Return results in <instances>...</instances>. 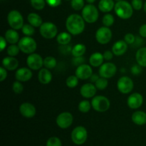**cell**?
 <instances>
[{"label": "cell", "mask_w": 146, "mask_h": 146, "mask_svg": "<svg viewBox=\"0 0 146 146\" xmlns=\"http://www.w3.org/2000/svg\"><path fill=\"white\" fill-rule=\"evenodd\" d=\"M85 22L82 16L77 14H72L67 17L66 27L68 32L72 35H79L84 31Z\"/></svg>", "instance_id": "obj_1"}, {"label": "cell", "mask_w": 146, "mask_h": 146, "mask_svg": "<svg viewBox=\"0 0 146 146\" xmlns=\"http://www.w3.org/2000/svg\"><path fill=\"white\" fill-rule=\"evenodd\" d=\"M114 11L115 14L122 19H128L133 14V8L131 4L124 0L118 1L115 4Z\"/></svg>", "instance_id": "obj_2"}, {"label": "cell", "mask_w": 146, "mask_h": 146, "mask_svg": "<svg viewBox=\"0 0 146 146\" xmlns=\"http://www.w3.org/2000/svg\"><path fill=\"white\" fill-rule=\"evenodd\" d=\"M81 16L86 23L94 24L98 20L99 14L96 7L94 4H89L84 7Z\"/></svg>", "instance_id": "obj_3"}, {"label": "cell", "mask_w": 146, "mask_h": 146, "mask_svg": "<svg viewBox=\"0 0 146 146\" xmlns=\"http://www.w3.org/2000/svg\"><path fill=\"white\" fill-rule=\"evenodd\" d=\"M7 21L11 29L15 30L21 29L24 26V18L17 10H11L7 15Z\"/></svg>", "instance_id": "obj_4"}, {"label": "cell", "mask_w": 146, "mask_h": 146, "mask_svg": "<svg viewBox=\"0 0 146 146\" xmlns=\"http://www.w3.org/2000/svg\"><path fill=\"white\" fill-rule=\"evenodd\" d=\"M18 46L20 51L24 54H31L34 53L37 48V44L35 40L31 36H24L19 41Z\"/></svg>", "instance_id": "obj_5"}, {"label": "cell", "mask_w": 146, "mask_h": 146, "mask_svg": "<svg viewBox=\"0 0 146 146\" xmlns=\"http://www.w3.org/2000/svg\"><path fill=\"white\" fill-rule=\"evenodd\" d=\"M92 108L97 112L103 113L108 111L110 108V101L108 98L104 96H96L91 101Z\"/></svg>", "instance_id": "obj_6"}, {"label": "cell", "mask_w": 146, "mask_h": 146, "mask_svg": "<svg viewBox=\"0 0 146 146\" xmlns=\"http://www.w3.org/2000/svg\"><path fill=\"white\" fill-rule=\"evenodd\" d=\"M39 32L44 38L51 39L57 36L58 29L54 23L46 21L41 24L39 29Z\"/></svg>", "instance_id": "obj_7"}, {"label": "cell", "mask_w": 146, "mask_h": 146, "mask_svg": "<svg viewBox=\"0 0 146 146\" xmlns=\"http://www.w3.org/2000/svg\"><path fill=\"white\" fill-rule=\"evenodd\" d=\"M88 133L83 126H77L71 133V140L76 145H82L86 141Z\"/></svg>", "instance_id": "obj_8"}, {"label": "cell", "mask_w": 146, "mask_h": 146, "mask_svg": "<svg viewBox=\"0 0 146 146\" xmlns=\"http://www.w3.org/2000/svg\"><path fill=\"white\" fill-rule=\"evenodd\" d=\"M133 81L128 76H122L117 82V88L121 94H129L133 91Z\"/></svg>", "instance_id": "obj_9"}, {"label": "cell", "mask_w": 146, "mask_h": 146, "mask_svg": "<svg viewBox=\"0 0 146 146\" xmlns=\"http://www.w3.org/2000/svg\"><path fill=\"white\" fill-rule=\"evenodd\" d=\"M112 38V31L109 27H100L96 32V39L99 44H106Z\"/></svg>", "instance_id": "obj_10"}, {"label": "cell", "mask_w": 146, "mask_h": 146, "mask_svg": "<svg viewBox=\"0 0 146 146\" xmlns=\"http://www.w3.org/2000/svg\"><path fill=\"white\" fill-rule=\"evenodd\" d=\"M27 65L30 69L34 71L40 70L44 66V59L39 54L33 53L27 58Z\"/></svg>", "instance_id": "obj_11"}, {"label": "cell", "mask_w": 146, "mask_h": 146, "mask_svg": "<svg viewBox=\"0 0 146 146\" xmlns=\"http://www.w3.org/2000/svg\"><path fill=\"white\" fill-rule=\"evenodd\" d=\"M117 67L114 64L111 62L104 63L99 68V75L101 77L111 78L115 75Z\"/></svg>", "instance_id": "obj_12"}, {"label": "cell", "mask_w": 146, "mask_h": 146, "mask_svg": "<svg viewBox=\"0 0 146 146\" xmlns=\"http://www.w3.org/2000/svg\"><path fill=\"white\" fill-rule=\"evenodd\" d=\"M74 121L72 114L69 112H63L57 116L56 122L59 128L66 129L71 125Z\"/></svg>", "instance_id": "obj_13"}, {"label": "cell", "mask_w": 146, "mask_h": 146, "mask_svg": "<svg viewBox=\"0 0 146 146\" xmlns=\"http://www.w3.org/2000/svg\"><path fill=\"white\" fill-rule=\"evenodd\" d=\"M93 75V70L91 66L83 64L78 66L76 69V76L80 80L88 79Z\"/></svg>", "instance_id": "obj_14"}, {"label": "cell", "mask_w": 146, "mask_h": 146, "mask_svg": "<svg viewBox=\"0 0 146 146\" xmlns=\"http://www.w3.org/2000/svg\"><path fill=\"white\" fill-rule=\"evenodd\" d=\"M143 104V97L139 93L132 94L127 100V104L131 109H138Z\"/></svg>", "instance_id": "obj_15"}, {"label": "cell", "mask_w": 146, "mask_h": 146, "mask_svg": "<svg viewBox=\"0 0 146 146\" xmlns=\"http://www.w3.org/2000/svg\"><path fill=\"white\" fill-rule=\"evenodd\" d=\"M19 112L24 117L31 118L36 115V110L35 106L30 103H23L19 107Z\"/></svg>", "instance_id": "obj_16"}, {"label": "cell", "mask_w": 146, "mask_h": 146, "mask_svg": "<svg viewBox=\"0 0 146 146\" xmlns=\"http://www.w3.org/2000/svg\"><path fill=\"white\" fill-rule=\"evenodd\" d=\"M33 74L29 68H20L17 70L15 73V78L17 81L21 82H27L32 78Z\"/></svg>", "instance_id": "obj_17"}, {"label": "cell", "mask_w": 146, "mask_h": 146, "mask_svg": "<svg viewBox=\"0 0 146 146\" xmlns=\"http://www.w3.org/2000/svg\"><path fill=\"white\" fill-rule=\"evenodd\" d=\"M97 92V88L92 84H84L80 89V94L84 98H94Z\"/></svg>", "instance_id": "obj_18"}, {"label": "cell", "mask_w": 146, "mask_h": 146, "mask_svg": "<svg viewBox=\"0 0 146 146\" xmlns=\"http://www.w3.org/2000/svg\"><path fill=\"white\" fill-rule=\"evenodd\" d=\"M128 49V44L124 40L116 41L112 46V51L117 56H120L125 54Z\"/></svg>", "instance_id": "obj_19"}, {"label": "cell", "mask_w": 146, "mask_h": 146, "mask_svg": "<svg viewBox=\"0 0 146 146\" xmlns=\"http://www.w3.org/2000/svg\"><path fill=\"white\" fill-rule=\"evenodd\" d=\"M2 66L3 67L9 71H14L18 68L19 61L15 57L9 56L4 57L2 60Z\"/></svg>", "instance_id": "obj_20"}, {"label": "cell", "mask_w": 146, "mask_h": 146, "mask_svg": "<svg viewBox=\"0 0 146 146\" xmlns=\"http://www.w3.org/2000/svg\"><path fill=\"white\" fill-rule=\"evenodd\" d=\"M38 80L41 84H48L52 80V74L46 68H41L38 74Z\"/></svg>", "instance_id": "obj_21"}, {"label": "cell", "mask_w": 146, "mask_h": 146, "mask_svg": "<svg viewBox=\"0 0 146 146\" xmlns=\"http://www.w3.org/2000/svg\"><path fill=\"white\" fill-rule=\"evenodd\" d=\"M4 38L7 40V42L9 43L10 44H16L20 40L19 35L17 33V30L14 29L7 30L4 34Z\"/></svg>", "instance_id": "obj_22"}, {"label": "cell", "mask_w": 146, "mask_h": 146, "mask_svg": "<svg viewBox=\"0 0 146 146\" xmlns=\"http://www.w3.org/2000/svg\"><path fill=\"white\" fill-rule=\"evenodd\" d=\"M133 122L138 125H143L146 124V113L142 111H137L133 113Z\"/></svg>", "instance_id": "obj_23"}, {"label": "cell", "mask_w": 146, "mask_h": 146, "mask_svg": "<svg viewBox=\"0 0 146 146\" xmlns=\"http://www.w3.org/2000/svg\"><path fill=\"white\" fill-rule=\"evenodd\" d=\"M104 55L100 52L91 54L89 58V64L93 67H99L104 64Z\"/></svg>", "instance_id": "obj_24"}, {"label": "cell", "mask_w": 146, "mask_h": 146, "mask_svg": "<svg viewBox=\"0 0 146 146\" xmlns=\"http://www.w3.org/2000/svg\"><path fill=\"white\" fill-rule=\"evenodd\" d=\"M115 4L113 0H101L98 3V9L102 12L108 13L113 9Z\"/></svg>", "instance_id": "obj_25"}, {"label": "cell", "mask_w": 146, "mask_h": 146, "mask_svg": "<svg viewBox=\"0 0 146 146\" xmlns=\"http://www.w3.org/2000/svg\"><path fill=\"white\" fill-rule=\"evenodd\" d=\"M27 20L29 24L32 25L34 27H40L43 24L42 18L36 13H30L27 16Z\"/></svg>", "instance_id": "obj_26"}, {"label": "cell", "mask_w": 146, "mask_h": 146, "mask_svg": "<svg viewBox=\"0 0 146 146\" xmlns=\"http://www.w3.org/2000/svg\"><path fill=\"white\" fill-rule=\"evenodd\" d=\"M137 63L142 67H146V47L139 48L135 54Z\"/></svg>", "instance_id": "obj_27"}, {"label": "cell", "mask_w": 146, "mask_h": 146, "mask_svg": "<svg viewBox=\"0 0 146 146\" xmlns=\"http://www.w3.org/2000/svg\"><path fill=\"white\" fill-rule=\"evenodd\" d=\"M71 40V35L69 32H61L57 35L56 41L61 45H67Z\"/></svg>", "instance_id": "obj_28"}, {"label": "cell", "mask_w": 146, "mask_h": 146, "mask_svg": "<svg viewBox=\"0 0 146 146\" xmlns=\"http://www.w3.org/2000/svg\"><path fill=\"white\" fill-rule=\"evenodd\" d=\"M86 51V47L83 44H77L71 49V54L74 57H80L84 55Z\"/></svg>", "instance_id": "obj_29"}, {"label": "cell", "mask_w": 146, "mask_h": 146, "mask_svg": "<svg viewBox=\"0 0 146 146\" xmlns=\"http://www.w3.org/2000/svg\"><path fill=\"white\" fill-rule=\"evenodd\" d=\"M57 61L54 57L48 56L44 59V66L48 69H53L56 66Z\"/></svg>", "instance_id": "obj_30"}, {"label": "cell", "mask_w": 146, "mask_h": 146, "mask_svg": "<svg viewBox=\"0 0 146 146\" xmlns=\"http://www.w3.org/2000/svg\"><path fill=\"white\" fill-rule=\"evenodd\" d=\"M91 103L87 100H84L78 104V110L83 113H86L91 110Z\"/></svg>", "instance_id": "obj_31"}, {"label": "cell", "mask_w": 146, "mask_h": 146, "mask_svg": "<svg viewBox=\"0 0 146 146\" xmlns=\"http://www.w3.org/2000/svg\"><path fill=\"white\" fill-rule=\"evenodd\" d=\"M108 85V79L104 77H99L98 79L96 81L95 86L97 88V89L100 90V91H103V90L106 89Z\"/></svg>", "instance_id": "obj_32"}, {"label": "cell", "mask_w": 146, "mask_h": 146, "mask_svg": "<svg viewBox=\"0 0 146 146\" xmlns=\"http://www.w3.org/2000/svg\"><path fill=\"white\" fill-rule=\"evenodd\" d=\"M78 80L79 78L76 76H70L68 78H66V84L68 88H75L78 86Z\"/></svg>", "instance_id": "obj_33"}, {"label": "cell", "mask_w": 146, "mask_h": 146, "mask_svg": "<svg viewBox=\"0 0 146 146\" xmlns=\"http://www.w3.org/2000/svg\"><path fill=\"white\" fill-rule=\"evenodd\" d=\"M115 19L114 17L111 14H106L104 16L102 19V23L104 27H109L114 24Z\"/></svg>", "instance_id": "obj_34"}, {"label": "cell", "mask_w": 146, "mask_h": 146, "mask_svg": "<svg viewBox=\"0 0 146 146\" xmlns=\"http://www.w3.org/2000/svg\"><path fill=\"white\" fill-rule=\"evenodd\" d=\"M21 31L22 33L26 35L27 36H31L35 33V29L34 27L31 24H24L23 27L21 28Z\"/></svg>", "instance_id": "obj_35"}, {"label": "cell", "mask_w": 146, "mask_h": 146, "mask_svg": "<svg viewBox=\"0 0 146 146\" xmlns=\"http://www.w3.org/2000/svg\"><path fill=\"white\" fill-rule=\"evenodd\" d=\"M20 51V48L19 47L18 45H16V44H11L7 48V54L10 56L15 57L16 56H17L19 54Z\"/></svg>", "instance_id": "obj_36"}, {"label": "cell", "mask_w": 146, "mask_h": 146, "mask_svg": "<svg viewBox=\"0 0 146 146\" xmlns=\"http://www.w3.org/2000/svg\"><path fill=\"white\" fill-rule=\"evenodd\" d=\"M46 0H31V4L36 10H42L45 7Z\"/></svg>", "instance_id": "obj_37"}, {"label": "cell", "mask_w": 146, "mask_h": 146, "mask_svg": "<svg viewBox=\"0 0 146 146\" xmlns=\"http://www.w3.org/2000/svg\"><path fill=\"white\" fill-rule=\"evenodd\" d=\"M71 7L76 11H80L83 9L85 7L84 0H71Z\"/></svg>", "instance_id": "obj_38"}, {"label": "cell", "mask_w": 146, "mask_h": 146, "mask_svg": "<svg viewBox=\"0 0 146 146\" xmlns=\"http://www.w3.org/2000/svg\"><path fill=\"white\" fill-rule=\"evenodd\" d=\"M12 89L15 94H20L23 92L24 91V86L22 85L21 81H17L14 82L12 85Z\"/></svg>", "instance_id": "obj_39"}, {"label": "cell", "mask_w": 146, "mask_h": 146, "mask_svg": "<svg viewBox=\"0 0 146 146\" xmlns=\"http://www.w3.org/2000/svg\"><path fill=\"white\" fill-rule=\"evenodd\" d=\"M46 146H61V141L57 137H51L47 141Z\"/></svg>", "instance_id": "obj_40"}, {"label": "cell", "mask_w": 146, "mask_h": 146, "mask_svg": "<svg viewBox=\"0 0 146 146\" xmlns=\"http://www.w3.org/2000/svg\"><path fill=\"white\" fill-rule=\"evenodd\" d=\"M135 38L136 37L131 33H128L124 36V41L127 43L128 44H133L135 43Z\"/></svg>", "instance_id": "obj_41"}, {"label": "cell", "mask_w": 146, "mask_h": 146, "mask_svg": "<svg viewBox=\"0 0 146 146\" xmlns=\"http://www.w3.org/2000/svg\"><path fill=\"white\" fill-rule=\"evenodd\" d=\"M131 5L133 9L139 11L143 8V1L142 0H132Z\"/></svg>", "instance_id": "obj_42"}, {"label": "cell", "mask_w": 146, "mask_h": 146, "mask_svg": "<svg viewBox=\"0 0 146 146\" xmlns=\"http://www.w3.org/2000/svg\"><path fill=\"white\" fill-rule=\"evenodd\" d=\"M46 2L49 7H57L61 4V0H46Z\"/></svg>", "instance_id": "obj_43"}, {"label": "cell", "mask_w": 146, "mask_h": 146, "mask_svg": "<svg viewBox=\"0 0 146 146\" xmlns=\"http://www.w3.org/2000/svg\"><path fill=\"white\" fill-rule=\"evenodd\" d=\"M142 71V66H140L139 64L138 65H134L131 68V72L133 75H139Z\"/></svg>", "instance_id": "obj_44"}, {"label": "cell", "mask_w": 146, "mask_h": 146, "mask_svg": "<svg viewBox=\"0 0 146 146\" xmlns=\"http://www.w3.org/2000/svg\"><path fill=\"white\" fill-rule=\"evenodd\" d=\"M7 71L4 67H1L0 68V81L2 82L7 78Z\"/></svg>", "instance_id": "obj_45"}, {"label": "cell", "mask_w": 146, "mask_h": 146, "mask_svg": "<svg viewBox=\"0 0 146 146\" xmlns=\"http://www.w3.org/2000/svg\"><path fill=\"white\" fill-rule=\"evenodd\" d=\"M103 55H104V59L106 60V61H110V60H111L113 58V51H106Z\"/></svg>", "instance_id": "obj_46"}, {"label": "cell", "mask_w": 146, "mask_h": 146, "mask_svg": "<svg viewBox=\"0 0 146 146\" xmlns=\"http://www.w3.org/2000/svg\"><path fill=\"white\" fill-rule=\"evenodd\" d=\"M139 34L142 38H146V24H143L139 29Z\"/></svg>", "instance_id": "obj_47"}, {"label": "cell", "mask_w": 146, "mask_h": 146, "mask_svg": "<svg viewBox=\"0 0 146 146\" xmlns=\"http://www.w3.org/2000/svg\"><path fill=\"white\" fill-rule=\"evenodd\" d=\"M73 61H74V63L75 65H78V66L83 64V63H84V59L82 56L74 57V59L73 60Z\"/></svg>", "instance_id": "obj_48"}, {"label": "cell", "mask_w": 146, "mask_h": 146, "mask_svg": "<svg viewBox=\"0 0 146 146\" xmlns=\"http://www.w3.org/2000/svg\"><path fill=\"white\" fill-rule=\"evenodd\" d=\"M0 47H1V51H3L4 50V48L7 46V40L5 39L4 36L0 37Z\"/></svg>", "instance_id": "obj_49"}, {"label": "cell", "mask_w": 146, "mask_h": 146, "mask_svg": "<svg viewBox=\"0 0 146 146\" xmlns=\"http://www.w3.org/2000/svg\"><path fill=\"white\" fill-rule=\"evenodd\" d=\"M98 78H99V77H98L97 75H92L90 78H91V81H92V82L96 83V81L98 79Z\"/></svg>", "instance_id": "obj_50"}, {"label": "cell", "mask_w": 146, "mask_h": 146, "mask_svg": "<svg viewBox=\"0 0 146 146\" xmlns=\"http://www.w3.org/2000/svg\"><path fill=\"white\" fill-rule=\"evenodd\" d=\"M86 1L88 4H93V3L95 2L96 0H86Z\"/></svg>", "instance_id": "obj_51"}, {"label": "cell", "mask_w": 146, "mask_h": 146, "mask_svg": "<svg viewBox=\"0 0 146 146\" xmlns=\"http://www.w3.org/2000/svg\"><path fill=\"white\" fill-rule=\"evenodd\" d=\"M143 9H144V11H145V12L146 14V1H145V3L144 4V5H143Z\"/></svg>", "instance_id": "obj_52"}, {"label": "cell", "mask_w": 146, "mask_h": 146, "mask_svg": "<svg viewBox=\"0 0 146 146\" xmlns=\"http://www.w3.org/2000/svg\"><path fill=\"white\" fill-rule=\"evenodd\" d=\"M115 1H121V0H115Z\"/></svg>", "instance_id": "obj_53"}, {"label": "cell", "mask_w": 146, "mask_h": 146, "mask_svg": "<svg viewBox=\"0 0 146 146\" xmlns=\"http://www.w3.org/2000/svg\"><path fill=\"white\" fill-rule=\"evenodd\" d=\"M66 1H70V0H66Z\"/></svg>", "instance_id": "obj_54"}]
</instances>
